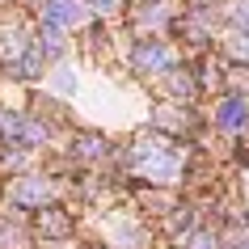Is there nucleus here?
Returning <instances> with one entry per match:
<instances>
[{
  "label": "nucleus",
  "mask_w": 249,
  "mask_h": 249,
  "mask_svg": "<svg viewBox=\"0 0 249 249\" xmlns=\"http://www.w3.org/2000/svg\"><path fill=\"white\" fill-rule=\"evenodd\" d=\"M127 169L144 182H157V186H173L182 182V169H186V148L165 131H152V135H140L127 152Z\"/></svg>",
  "instance_id": "1"
},
{
  "label": "nucleus",
  "mask_w": 249,
  "mask_h": 249,
  "mask_svg": "<svg viewBox=\"0 0 249 249\" xmlns=\"http://www.w3.org/2000/svg\"><path fill=\"white\" fill-rule=\"evenodd\" d=\"M173 68V47L165 38H140L131 47V72L135 76H165Z\"/></svg>",
  "instance_id": "2"
},
{
  "label": "nucleus",
  "mask_w": 249,
  "mask_h": 249,
  "mask_svg": "<svg viewBox=\"0 0 249 249\" xmlns=\"http://www.w3.org/2000/svg\"><path fill=\"white\" fill-rule=\"evenodd\" d=\"M9 195H13L17 207L42 211V207H51V198H55V182H51V178H42V173H26V178H17V182H13Z\"/></svg>",
  "instance_id": "3"
},
{
  "label": "nucleus",
  "mask_w": 249,
  "mask_h": 249,
  "mask_svg": "<svg viewBox=\"0 0 249 249\" xmlns=\"http://www.w3.org/2000/svg\"><path fill=\"white\" fill-rule=\"evenodd\" d=\"M215 127H224V131H245L249 127V93H236L228 89L215 102Z\"/></svg>",
  "instance_id": "4"
},
{
  "label": "nucleus",
  "mask_w": 249,
  "mask_h": 249,
  "mask_svg": "<svg viewBox=\"0 0 249 249\" xmlns=\"http://www.w3.org/2000/svg\"><path fill=\"white\" fill-rule=\"evenodd\" d=\"M152 127L165 135H186V131H195V110H186V102H173V106H160L157 114H152Z\"/></svg>",
  "instance_id": "5"
},
{
  "label": "nucleus",
  "mask_w": 249,
  "mask_h": 249,
  "mask_svg": "<svg viewBox=\"0 0 249 249\" xmlns=\"http://www.w3.org/2000/svg\"><path fill=\"white\" fill-rule=\"evenodd\" d=\"M85 0H42V21H51L59 30H72L85 21Z\"/></svg>",
  "instance_id": "6"
},
{
  "label": "nucleus",
  "mask_w": 249,
  "mask_h": 249,
  "mask_svg": "<svg viewBox=\"0 0 249 249\" xmlns=\"http://www.w3.org/2000/svg\"><path fill=\"white\" fill-rule=\"evenodd\" d=\"M165 93H169L173 102H190V97H195L198 93V72L195 68H169V72H165Z\"/></svg>",
  "instance_id": "7"
},
{
  "label": "nucleus",
  "mask_w": 249,
  "mask_h": 249,
  "mask_svg": "<svg viewBox=\"0 0 249 249\" xmlns=\"http://www.w3.org/2000/svg\"><path fill=\"white\" fill-rule=\"evenodd\" d=\"M76 157L80 160H102V157H110V144H106L97 131H89V135H80V140H76Z\"/></svg>",
  "instance_id": "8"
},
{
  "label": "nucleus",
  "mask_w": 249,
  "mask_h": 249,
  "mask_svg": "<svg viewBox=\"0 0 249 249\" xmlns=\"http://www.w3.org/2000/svg\"><path fill=\"white\" fill-rule=\"evenodd\" d=\"M38 232H47V236H68V232H72V220H68L64 211L42 207V215H38Z\"/></svg>",
  "instance_id": "9"
},
{
  "label": "nucleus",
  "mask_w": 249,
  "mask_h": 249,
  "mask_svg": "<svg viewBox=\"0 0 249 249\" xmlns=\"http://www.w3.org/2000/svg\"><path fill=\"white\" fill-rule=\"evenodd\" d=\"M173 13H169V4H144L140 9V30H160V26H169Z\"/></svg>",
  "instance_id": "10"
},
{
  "label": "nucleus",
  "mask_w": 249,
  "mask_h": 249,
  "mask_svg": "<svg viewBox=\"0 0 249 249\" xmlns=\"http://www.w3.org/2000/svg\"><path fill=\"white\" fill-rule=\"evenodd\" d=\"M76 72H72V68L68 64H59V68H51V89L59 93V97H72V93H76Z\"/></svg>",
  "instance_id": "11"
},
{
  "label": "nucleus",
  "mask_w": 249,
  "mask_h": 249,
  "mask_svg": "<svg viewBox=\"0 0 249 249\" xmlns=\"http://www.w3.org/2000/svg\"><path fill=\"white\" fill-rule=\"evenodd\" d=\"M224 55H228L232 64H245V68H249V30H241L236 38L224 42Z\"/></svg>",
  "instance_id": "12"
},
{
  "label": "nucleus",
  "mask_w": 249,
  "mask_h": 249,
  "mask_svg": "<svg viewBox=\"0 0 249 249\" xmlns=\"http://www.w3.org/2000/svg\"><path fill=\"white\" fill-rule=\"evenodd\" d=\"M228 21H232L236 30H249V0H232V4H228Z\"/></svg>",
  "instance_id": "13"
},
{
  "label": "nucleus",
  "mask_w": 249,
  "mask_h": 249,
  "mask_svg": "<svg viewBox=\"0 0 249 249\" xmlns=\"http://www.w3.org/2000/svg\"><path fill=\"white\" fill-rule=\"evenodd\" d=\"M85 9L97 17H114V13H123V0H85Z\"/></svg>",
  "instance_id": "14"
},
{
  "label": "nucleus",
  "mask_w": 249,
  "mask_h": 249,
  "mask_svg": "<svg viewBox=\"0 0 249 249\" xmlns=\"http://www.w3.org/2000/svg\"><path fill=\"white\" fill-rule=\"evenodd\" d=\"M245 207H249V173H245Z\"/></svg>",
  "instance_id": "15"
}]
</instances>
